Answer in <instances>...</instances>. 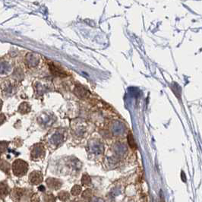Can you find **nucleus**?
Masks as SVG:
<instances>
[{"label":"nucleus","instance_id":"1","mask_svg":"<svg viewBox=\"0 0 202 202\" xmlns=\"http://www.w3.org/2000/svg\"><path fill=\"white\" fill-rule=\"evenodd\" d=\"M28 166L25 161L22 160H16L12 164L13 173L17 176H21L26 174Z\"/></svg>","mask_w":202,"mask_h":202},{"label":"nucleus","instance_id":"2","mask_svg":"<svg viewBox=\"0 0 202 202\" xmlns=\"http://www.w3.org/2000/svg\"><path fill=\"white\" fill-rule=\"evenodd\" d=\"M44 153H45V150H44V147H43V145H41V144H37V145H35L33 147V150H32V158L36 160V159L39 158V157L44 156Z\"/></svg>","mask_w":202,"mask_h":202},{"label":"nucleus","instance_id":"3","mask_svg":"<svg viewBox=\"0 0 202 202\" xmlns=\"http://www.w3.org/2000/svg\"><path fill=\"white\" fill-rule=\"evenodd\" d=\"M29 181L33 185H37L40 184L43 181V175L39 171H33L31 173L29 177Z\"/></svg>","mask_w":202,"mask_h":202},{"label":"nucleus","instance_id":"4","mask_svg":"<svg viewBox=\"0 0 202 202\" xmlns=\"http://www.w3.org/2000/svg\"><path fill=\"white\" fill-rule=\"evenodd\" d=\"M46 183L47 186L50 188H53V189H58L61 187V182L56 179H53V178H50L46 180Z\"/></svg>","mask_w":202,"mask_h":202},{"label":"nucleus","instance_id":"5","mask_svg":"<svg viewBox=\"0 0 202 202\" xmlns=\"http://www.w3.org/2000/svg\"><path fill=\"white\" fill-rule=\"evenodd\" d=\"M75 93L76 94L77 96L79 97H84L87 96L88 94V91L86 90L84 88H83L81 86H77L75 89Z\"/></svg>","mask_w":202,"mask_h":202},{"label":"nucleus","instance_id":"6","mask_svg":"<svg viewBox=\"0 0 202 202\" xmlns=\"http://www.w3.org/2000/svg\"><path fill=\"white\" fill-rule=\"evenodd\" d=\"M31 111V106L27 104V103H23L20 105L18 108V112L21 114H25V113H29Z\"/></svg>","mask_w":202,"mask_h":202},{"label":"nucleus","instance_id":"7","mask_svg":"<svg viewBox=\"0 0 202 202\" xmlns=\"http://www.w3.org/2000/svg\"><path fill=\"white\" fill-rule=\"evenodd\" d=\"M50 69H51V71H52V74H54V75H59V76H62V75H63L64 74H65V73H64V71H63L62 69H58V67L56 66L54 64L50 65Z\"/></svg>","mask_w":202,"mask_h":202},{"label":"nucleus","instance_id":"8","mask_svg":"<svg viewBox=\"0 0 202 202\" xmlns=\"http://www.w3.org/2000/svg\"><path fill=\"white\" fill-rule=\"evenodd\" d=\"M0 169L4 171V172L8 173L9 170H10V164L6 161H0Z\"/></svg>","mask_w":202,"mask_h":202},{"label":"nucleus","instance_id":"9","mask_svg":"<svg viewBox=\"0 0 202 202\" xmlns=\"http://www.w3.org/2000/svg\"><path fill=\"white\" fill-rule=\"evenodd\" d=\"M128 143H129V144L130 148H132V149L136 148L135 141V140H134L133 135H132L131 133L128 135Z\"/></svg>","mask_w":202,"mask_h":202},{"label":"nucleus","instance_id":"10","mask_svg":"<svg viewBox=\"0 0 202 202\" xmlns=\"http://www.w3.org/2000/svg\"><path fill=\"white\" fill-rule=\"evenodd\" d=\"M7 194H8V188L6 185L0 184V196L6 195Z\"/></svg>","mask_w":202,"mask_h":202},{"label":"nucleus","instance_id":"11","mask_svg":"<svg viewBox=\"0 0 202 202\" xmlns=\"http://www.w3.org/2000/svg\"><path fill=\"white\" fill-rule=\"evenodd\" d=\"M58 198L61 201H65L68 200L69 198V193H67L65 192H61L59 194H58Z\"/></svg>","mask_w":202,"mask_h":202},{"label":"nucleus","instance_id":"12","mask_svg":"<svg viewBox=\"0 0 202 202\" xmlns=\"http://www.w3.org/2000/svg\"><path fill=\"white\" fill-rule=\"evenodd\" d=\"M81 182L84 185H89L90 182H91V179L88 175H84L82 179H81Z\"/></svg>","mask_w":202,"mask_h":202},{"label":"nucleus","instance_id":"13","mask_svg":"<svg viewBox=\"0 0 202 202\" xmlns=\"http://www.w3.org/2000/svg\"><path fill=\"white\" fill-rule=\"evenodd\" d=\"M81 192V188L79 186H75L71 189V194L73 195H78Z\"/></svg>","mask_w":202,"mask_h":202},{"label":"nucleus","instance_id":"14","mask_svg":"<svg viewBox=\"0 0 202 202\" xmlns=\"http://www.w3.org/2000/svg\"><path fill=\"white\" fill-rule=\"evenodd\" d=\"M8 142L1 141L0 142V153H3L6 150L7 148H8Z\"/></svg>","mask_w":202,"mask_h":202},{"label":"nucleus","instance_id":"15","mask_svg":"<svg viewBox=\"0 0 202 202\" xmlns=\"http://www.w3.org/2000/svg\"><path fill=\"white\" fill-rule=\"evenodd\" d=\"M55 200H56V198L52 195H47L44 198L45 202H55Z\"/></svg>","mask_w":202,"mask_h":202},{"label":"nucleus","instance_id":"16","mask_svg":"<svg viewBox=\"0 0 202 202\" xmlns=\"http://www.w3.org/2000/svg\"><path fill=\"white\" fill-rule=\"evenodd\" d=\"M91 194H92V192H91V191L90 190H86L85 192H84V194H83V198H90V196H91Z\"/></svg>","mask_w":202,"mask_h":202},{"label":"nucleus","instance_id":"17","mask_svg":"<svg viewBox=\"0 0 202 202\" xmlns=\"http://www.w3.org/2000/svg\"><path fill=\"white\" fill-rule=\"evenodd\" d=\"M6 120V118L4 114H0V125H2L5 122V121Z\"/></svg>","mask_w":202,"mask_h":202},{"label":"nucleus","instance_id":"18","mask_svg":"<svg viewBox=\"0 0 202 202\" xmlns=\"http://www.w3.org/2000/svg\"><path fill=\"white\" fill-rule=\"evenodd\" d=\"M39 198H38L37 195H34L33 197V198H32L31 202H39Z\"/></svg>","mask_w":202,"mask_h":202},{"label":"nucleus","instance_id":"19","mask_svg":"<svg viewBox=\"0 0 202 202\" xmlns=\"http://www.w3.org/2000/svg\"><path fill=\"white\" fill-rule=\"evenodd\" d=\"M160 201H161V202H165L164 195H163V194L162 191H161V195H160Z\"/></svg>","mask_w":202,"mask_h":202},{"label":"nucleus","instance_id":"20","mask_svg":"<svg viewBox=\"0 0 202 202\" xmlns=\"http://www.w3.org/2000/svg\"><path fill=\"white\" fill-rule=\"evenodd\" d=\"M182 181L186 182V175H185V173H184L183 172H182Z\"/></svg>","mask_w":202,"mask_h":202},{"label":"nucleus","instance_id":"21","mask_svg":"<svg viewBox=\"0 0 202 202\" xmlns=\"http://www.w3.org/2000/svg\"><path fill=\"white\" fill-rule=\"evenodd\" d=\"M92 202H103V201L100 198H94Z\"/></svg>","mask_w":202,"mask_h":202},{"label":"nucleus","instance_id":"22","mask_svg":"<svg viewBox=\"0 0 202 202\" xmlns=\"http://www.w3.org/2000/svg\"><path fill=\"white\" fill-rule=\"evenodd\" d=\"M39 189H40V191H44V186H40V187L39 188Z\"/></svg>","mask_w":202,"mask_h":202},{"label":"nucleus","instance_id":"23","mask_svg":"<svg viewBox=\"0 0 202 202\" xmlns=\"http://www.w3.org/2000/svg\"><path fill=\"white\" fill-rule=\"evenodd\" d=\"M2 101L0 100V110H1V109H2Z\"/></svg>","mask_w":202,"mask_h":202}]
</instances>
